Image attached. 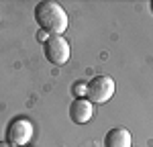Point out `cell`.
<instances>
[{"instance_id": "6da1fadb", "label": "cell", "mask_w": 153, "mask_h": 147, "mask_svg": "<svg viewBox=\"0 0 153 147\" xmlns=\"http://www.w3.org/2000/svg\"><path fill=\"white\" fill-rule=\"evenodd\" d=\"M35 21L41 27V31L51 35H61L68 29V12L61 4L53 0H45L35 6Z\"/></svg>"}, {"instance_id": "7a4b0ae2", "label": "cell", "mask_w": 153, "mask_h": 147, "mask_svg": "<svg viewBox=\"0 0 153 147\" xmlns=\"http://www.w3.org/2000/svg\"><path fill=\"white\" fill-rule=\"evenodd\" d=\"M114 94V80L110 76H96L86 84V96L92 104L108 102Z\"/></svg>"}, {"instance_id": "3957f363", "label": "cell", "mask_w": 153, "mask_h": 147, "mask_svg": "<svg viewBox=\"0 0 153 147\" xmlns=\"http://www.w3.org/2000/svg\"><path fill=\"white\" fill-rule=\"evenodd\" d=\"M43 53L45 59L55 63V65H63L70 59V43L61 35H49L43 41Z\"/></svg>"}, {"instance_id": "277c9868", "label": "cell", "mask_w": 153, "mask_h": 147, "mask_svg": "<svg viewBox=\"0 0 153 147\" xmlns=\"http://www.w3.org/2000/svg\"><path fill=\"white\" fill-rule=\"evenodd\" d=\"M33 137V125L29 119H14L8 122L6 127V143H10L12 147H21L25 143H29Z\"/></svg>"}, {"instance_id": "5b68a950", "label": "cell", "mask_w": 153, "mask_h": 147, "mask_svg": "<svg viewBox=\"0 0 153 147\" xmlns=\"http://www.w3.org/2000/svg\"><path fill=\"white\" fill-rule=\"evenodd\" d=\"M94 117V104L88 98H76L70 106V119L78 125H86Z\"/></svg>"}, {"instance_id": "8992f818", "label": "cell", "mask_w": 153, "mask_h": 147, "mask_svg": "<svg viewBox=\"0 0 153 147\" xmlns=\"http://www.w3.org/2000/svg\"><path fill=\"white\" fill-rule=\"evenodd\" d=\"M104 147H131V133L123 127L110 129L104 137Z\"/></svg>"}, {"instance_id": "52a82bcc", "label": "cell", "mask_w": 153, "mask_h": 147, "mask_svg": "<svg viewBox=\"0 0 153 147\" xmlns=\"http://www.w3.org/2000/svg\"><path fill=\"white\" fill-rule=\"evenodd\" d=\"M74 92L78 94V92H86V86L84 84H74Z\"/></svg>"}, {"instance_id": "ba28073f", "label": "cell", "mask_w": 153, "mask_h": 147, "mask_svg": "<svg viewBox=\"0 0 153 147\" xmlns=\"http://www.w3.org/2000/svg\"><path fill=\"white\" fill-rule=\"evenodd\" d=\"M0 147H12L10 143H6V141H0Z\"/></svg>"}, {"instance_id": "9c48e42d", "label": "cell", "mask_w": 153, "mask_h": 147, "mask_svg": "<svg viewBox=\"0 0 153 147\" xmlns=\"http://www.w3.org/2000/svg\"><path fill=\"white\" fill-rule=\"evenodd\" d=\"M151 8H153V2H151Z\"/></svg>"}]
</instances>
